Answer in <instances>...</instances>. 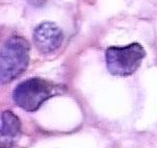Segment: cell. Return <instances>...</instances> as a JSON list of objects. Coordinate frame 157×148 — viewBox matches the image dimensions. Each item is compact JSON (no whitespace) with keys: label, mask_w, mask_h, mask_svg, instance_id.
I'll return each mask as SVG.
<instances>
[{"label":"cell","mask_w":157,"mask_h":148,"mask_svg":"<svg viewBox=\"0 0 157 148\" xmlns=\"http://www.w3.org/2000/svg\"><path fill=\"white\" fill-rule=\"evenodd\" d=\"M65 88L41 77H31L17 86L13 93V100L27 112H34L45 101L59 95Z\"/></svg>","instance_id":"obj_1"},{"label":"cell","mask_w":157,"mask_h":148,"mask_svg":"<svg viewBox=\"0 0 157 148\" xmlns=\"http://www.w3.org/2000/svg\"><path fill=\"white\" fill-rule=\"evenodd\" d=\"M28 42L21 37H12L4 43L1 49V70L0 82L5 83L13 82L27 69L29 62Z\"/></svg>","instance_id":"obj_2"},{"label":"cell","mask_w":157,"mask_h":148,"mask_svg":"<svg viewBox=\"0 0 157 148\" xmlns=\"http://www.w3.org/2000/svg\"><path fill=\"white\" fill-rule=\"evenodd\" d=\"M145 55V49L138 43L124 47L113 46L105 52L106 66L111 75L129 76L138 69Z\"/></svg>","instance_id":"obj_3"},{"label":"cell","mask_w":157,"mask_h":148,"mask_svg":"<svg viewBox=\"0 0 157 148\" xmlns=\"http://www.w3.org/2000/svg\"><path fill=\"white\" fill-rule=\"evenodd\" d=\"M63 31L52 22H44L34 29L33 42L41 53H51L62 45Z\"/></svg>","instance_id":"obj_4"},{"label":"cell","mask_w":157,"mask_h":148,"mask_svg":"<svg viewBox=\"0 0 157 148\" xmlns=\"http://www.w3.org/2000/svg\"><path fill=\"white\" fill-rule=\"evenodd\" d=\"M1 148H10L21 134V122L14 113L5 111L1 114Z\"/></svg>","instance_id":"obj_5"},{"label":"cell","mask_w":157,"mask_h":148,"mask_svg":"<svg viewBox=\"0 0 157 148\" xmlns=\"http://www.w3.org/2000/svg\"><path fill=\"white\" fill-rule=\"evenodd\" d=\"M29 4L33 5V6H42L47 2V0H26Z\"/></svg>","instance_id":"obj_6"}]
</instances>
